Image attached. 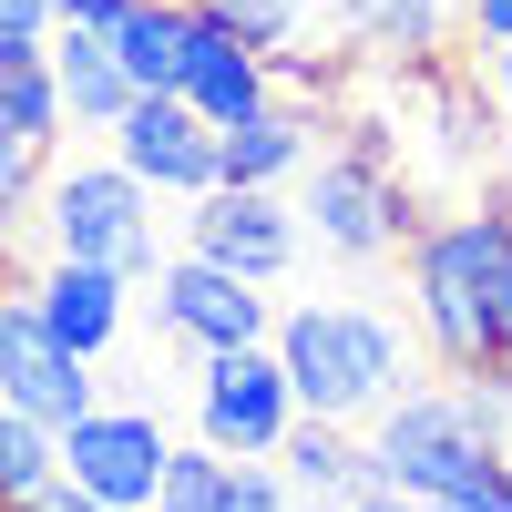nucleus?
Here are the masks:
<instances>
[{"mask_svg": "<svg viewBox=\"0 0 512 512\" xmlns=\"http://www.w3.org/2000/svg\"><path fill=\"white\" fill-rule=\"evenodd\" d=\"M410 318L431 338V369H492L512 359V185H482L410 236L400 256Z\"/></svg>", "mask_w": 512, "mask_h": 512, "instance_id": "obj_1", "label": "nucleus"}, {"mask_svg": "<svg viewBox=\"0 0 512 512\" xmlns=\"http://www.w3.org/2000/svg\"><path fill=\"white\" fill-rule=\"evenodd\" d=\"M277 359L297 379V400L328 420H379L400 390H420L431 338L420 318L379 308V297H287L277 308Z\"/></svg>", "mask_w": 512, "mask_h": 512, "instance_id": "obj_2", "label": "nucleus"}, {"mask_svg": "<svg viewBox=\"0 0 512 512\" xmlns=\"http://www.w3.org/2000/svg\"><path fill=\"white\" fill-rule=\"evenodd\" d=\"M164 226H185V205H164L134 164H123L113 144L93 154H62L52 164V185H41V256H93V267H123L134 287H154L164 267H175V246L185 236H164Z\"/></svg>", "mask_w": 512, "mask_h": 512, "instance_id": "obj_3", "label": "nucleus"}, {"mask_svg": "<svg viewBox=\"0 0 512 512\" xmlns=\"http://www.w3.org/2000/svg\"><path fill=\"white\" fill-rule=\"evenodd\" d=\"M512 482V451H492L472 420H461L451 379H420L390 410L369 420V492H410V502H492Z\"/></svg>", "mask_w": 512, "mask_h": 512, "instance_id": "obj_4", "label": "nucleus"}, {"mask_svg": "<svg viewBox=\"0 0 512 512\" xmlns=\"http://www.w3.org/2000/svg\"><path fill=\"white\" fill-rule=\"evenodd\" d=\"M297 216H308L318 256H338V267H390V256H410V236L431 226L379 144H328L308 175H297Z\"/></svg>", "mask_w": 512, "mask_h": 512, "instance_id": "obj_5", "label": "nucleus"}, {"mask_svg": "<svg viewBox=\"0 0 512 512\" xmlns=\"http://www.w3.org/2000/svg\"><path fill=\"white\" fill-rule=\"evenodd\" d=\"M277 308L287 297L267 277L226 267V256H195L175 246V267L154 277V338H175V349H256V338H277Z\"/></svg>", "mask_w": 512, "mask_h": 512, "instance_id": "obj_6", "label": "nucleus"}, {"mask_svg": "<svg viewBox=\"0 0 512 512\" xmlns=\"http://www.w3.org/2000/svg\"><path fill=\"white\" fill-rule=\"evenodd\" d=\"M195 256H226V267L246 277H267L287 287L297 267H308V216H297V185H216V195H195L185 205V226H175Z\"/></svg>", "mask_w": 512, "mask_h": 512, "instance_id": "obj_7", "label": "nucleus"}, {"mask_svg": "<svg viewBox=\"0 0 512 512\" xmlns=\"http://www.w3.org/2000/svg\"><path fill=\"white\" fill-rule=\"evenodd\" d=\"M297 379L277 359V338H256V349H205L195 359V431L216 451H277L297 431Z\"/></svg>", "mask_w": 512, "mask_h": 512, "instance_id": "obj_8", "label": "nucleus"}, {"mask_svg": "<svg viewBox=\"0 0 512 512\" xmlns=\"http://www.w3.org/2000/svg\"><path fill=\"white\" fill-rule=\"evenodd\" d=\"M62 472L93 502H113V512H154L164 502V472H175V431H164L144 400H103L93 420L62 431Z\"/></svg>", "mask_w": 512, "mask_h": 512, "instance_id": "obj_9", "label": "nucleus"}, {"mask_svg": "<svg viewBox=\"0 0 512 512\" xmlns=\"http://www.w3.org/2000/svg\"><path fill=\"white\" fill-rule=\"evenodd\" d=\"M0 400H11V410H41L52 431H72V420H93V410H103V359L62 349L21 287L0 297Z\"/></svg>", "mask_w": 512, "mask_h": 512, "instance_id": "obj_10", "label": "nucleus"}, {"mask_svg": "<svg viewBox=\"0 0 512 512\" xmlns=\"http://www.w3.org/2000/svg\"><path fill=\"white\" fill-rule=\"evenodd\" d=\"M175 93L205 123H246V113L277 103V52L226 11V0H185V82Z\"/></svg>", "mask_w": 512, "mask_h": 512, "instance_id": "obj_11", "label": "nucleus"}, {"mask_svg": "<svg viewBox=\"0 0 512 512\" xmlns=\"http://www.w3.org/2000/svg\"><path fill=\"white\" fill-rule=\"evenodd\" d=\"M113 154L134 164V175H144L164 205H195V195H216V185H226V123H205L185 93H144L134 113H123Z\"/></svg>", "mask_w": 512, "mask_h": 512, "instance_id": "obj_12", "label": "nucleus"}, {"mask_svg": "<svg viewBox=\"0 0 512 512\" xmlns=\"http://www.w3.org/2000/svg\"><path fill=\"white\" fill-rule=\"evenodd\" d=\"M21 297L41 308V328L62 338V349H82V359H113L123 349V328H134V277L123 267H93V256H31L21 267Z\"/></svg>", "mask_w": 512, "mask_h": 512, "instance_id": "obj_13", "label": "nucleus"}, {"mask_svg": "<svg viewBox=\"0 0 512 512\" xmlns=\"http://www.w3.org/2000/svg\"><path fill=\"white\" fill-rule=\"evenodd\" d=\"M277 472L297 482L308 512H338L369 492V420H328V410H297V431L277 441Z\"/></svg>", "mask_w": 512, "mask_h": 512, "instance_id": "obj_14", "label": "nucleus"}, {"mask_svg": "<svg viewBox=\"0 0 512 512\" xmlns=\"http://www.w3.org/2000/svg\"><path fill=\"white\" fill-rule=\"evenodd\" d=\"M52 72H62V93H72V144H113L123 113L144 103V82L123 72L113 31H62L52 41Z\"/></svg>", "mask_w": 512, "mask_h": 512, "instance_id": "obj_15", "label": "nucleus"}, {"mask_svg": "<svg viewBox=\"0 0 512 512\" xmlns=\"http://www.w3.org/2000/svg\"><path fill=\"white\" fill-rule=\"evenodd\" d=\"M318 154H328V144H318V113H297L287 93H277L267 113L226 123V185H297Z\"/></svg>", "mask_w": 512, "mask_h": 512, "instance_id": "obj_16", "label": "nucleus"}, {"mask_svg": "<svg viewBox=\"0 0 512 512\" xmlns=\"http://www.w3.org/2000/svg\"><path fill=\"white\" fill-rule=\"evenodd\" d=\"M338 21L379 62H431V52H451V31H472L461 0H338Z\"/></svg>", "mask_w": 512, "mask_h": 512, "instance_id": "obj_17", "label": "nucleus"}, {"mask_svg": "<svg viewBox=\"0 0 512 512\" xmlns=\"http://www.w3.org/2000/svg\"><path fill=\"white\" fill-rule=\"evenodd\" d=\"M62 134H72V93H62L52 52H41V62H0V144L52 154Z\"/></svg>", "mask_w": 512, "mask_h": 512, "instance_id": "obj_18", "label": "nucleus"}, {"mask_svg": "<svg viewBox=\"0 0 512 512\" xmlns=\"http://www.w3.org/2000/svg\"><path fill=\"white\" fill-rule=\"evenodd\" d=\"M113 52H123V72H134L144 93H175L185 82V0H134V11L113 21Z\"/></svg>", "mask_w": 512, "mask_h": 512, "instance_id": "obj_19", "label": "nucleus"}, {"mask_svg": "<svg viewBox=\"0 0 512 512\" xmlns=\"http://www.w3.org/2000/svg\"><path fill=\"white\" fill-rule=\"evenodd\" d=\"M62 482V431L41 410H11L0 400V492L11 502H31V492H52Z\"/></svg>", "mask_w": 512, "mask_h": 512, "instance_id": "obj_20", "label": "nucleus"}, {"mask_svg": "<svg viewBox=\"0 0 512 512\" xmlns=\"http://www.w3.org/2000/svg\"><path fill=\"white\" fill-rule=\"evenodd\" d=\"M226 492H236V451H216V441H175V472H164V502L154 512H226Z\"/></svg>", "mask_w": 512, "mask_h": 512, "instance_id": "obj_21", "label": "nucleus"}, {"mask_svg": "<svg viewBox=\"0 0 512 512\" xmlns=\"http://www.w3.org/2000/svg\"><path fill=\"white\" fill-rule=\"evenodd\" d=\"M451 400H461V420H472L492 451H512V359H492V369H451Z\"/></svg>", "mask_w": 512, "mask_h": 512, "instance_id": "obj_22", "label": "nucleus"}, {"mask_svg": "<svg viewBox=\"0 0 512 512\" xmlns=\"http://www.w3.org/2000/svg\"><path fill=\"white\" fill-rule=\"evenodd\" d=\"M226 11L267 41V52H297V41L318 31V11H338V0H226Z\"/></svg>", "mask_w": 512, "mask_h": 512, "instance_id": "obj_23", "label": "nucleus"}, {"mask_svg": "<svg viewBox=\"0 0 512 512\" xmlns=\"http://www.w3.org/2000/svg\"><path fill=\"white\" fill-rule=\"evenodd\" d=\"M62 41V0H0V62H41Z\"/></svg>", "mask_w": 512, "mask_h": 512, "instance_id": "obj_24", "label": "nucleus"}, {"mask_svg": "<svg viewBox=\"0 0 512 512\" xmlns=\"http://www.w3.org/2000/svg\"><path fill=\"white\" fill-rule=\"evenodd\" d=\"M11 512H113V502H93V492H82V482L62 472L52 492H31V502H11Z\"/></svg>", "mask_w": 512, "mask_h": 512, "instance_id": "obj_25", "label": "nucleus"}, {"mask_svg": "<svg viewBox=\"0 0 512 512\" xmlns=\"http://www.w3.org/2000/svg\"><path fill=\"white\" fill-rule=\"evenodd\" d=\"M461 21H472V41L492 52V41H512V0H461Z\"/></svg>", "mask_w": 512, "mask_h": 512, "instance_id": "obj_26", "label": "nucleus"}, {"mask_svg": "<svg viewBox=\"0 0 512 512\" xmlns=\"http://www.w3.org/2000/svg\"><path fill=\"white\" fill-rule=\"evenodd\" d=\"M134 0H62V31H113Z\"/></svg>", "mask_w": 512, "mask_h": 512, "instance_id": "obj_27", "label": "nucleus"}, {"mask_svg": "<svg viewBox=\"0 0 512 512\" xmlns=\"http://www.w3.org/2000/svg\"><path fill=\"white\" fill-rule=\"evenodd\" d=\"M482 82H492V103L512 113V41H492V62H482Z\"/></svg>", "mask_w": 512, "mask_h": 512, "instance_id": "obj_28", "label": "nucleus"}, {"mask_svg": "<svg viewBox=\"0 0 512 512\" xmlns=\"http://www.w3.org/2000/svg\"><path fill=\"white\" fill-rule=\"evenodd\" d=\"M338 512H431V502H410V492H359V502H338Z\"/></svg>", "mask_w": 512, "mask_h": 512, "instance_id": "obj_29", "label": "nucleus"}, {"mask_svg": "<svg viewBox=\"0 0 512 512\" xmlns=\"http://www.w3.org/2000/svg\"><path fill=\"white\" fill-rule=\"evenodd\" d=\"M431 512H472V502H431Z\"/></svg>", "mask_w": 512, "mask_h": 512, "instance_id": "obj_30", "label": "nucleus"}]
</instances>
